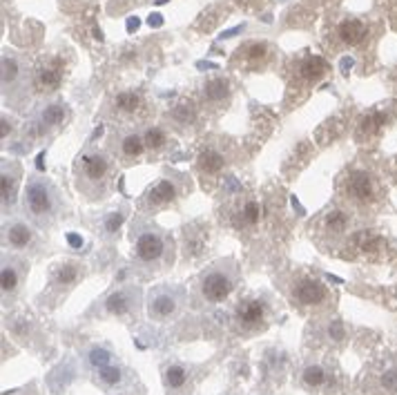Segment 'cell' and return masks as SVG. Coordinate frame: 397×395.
Wrapping results in <instances>:
<instances>
[{"label": "cell", "instance_id": "1", "mask_svg": "<svg viewBox=\"0 0 397 395\" xmlns=\"http://www.w3.org/2000/svg\"><path fill=\"white\" fill-rule=\"evenodd\" d=\"M25 208L34 217H45L54 210V192L47 183L31 181L25 192Z\"/></svg>", "mask_w": 397, "mask_h": 395}, {"label": "cell", "instance_id": "2", "mask_svg": "<svg viewBox=\"0 0 397 395\" xmlns=\"http://www.w3.org/2000/svg\"><path fill=\"white\" fill-rule=\"evenodd\" d=\"M203 295L208 301H223L230 290H233V277L228 273H221V270H212L210 275L203 277Z\"/></svg>", "mask_w": 397, "mask_h": 395}, {"label": "cell", "instance_id": "3", "mask_svg": "<svg viewBox=\"0 0 397 395\" xmlns=\"http://www.w3.org/2000/svg\"><path fill=\"white\" fill-rule=\"evenodd\" d=\"M134 251H137V257L141 259V262H156L163 251H165V244L163 239L156 235V233H143L139 239H137V246H134Z\"/></svg>", "mask_w": 397, "mask_h": 395}, {"label": "cell", "instance_id": "4", "mask_svg": "<svg viewBox=\"0 0 397 395\" xmlns=\"http://www.w3.org/2000/svg\"><path fill=\"white\" fill-rule=\"evenodd\" d=\"M348 194L355 201H371L373 199V179L366 172H353L348 176Z\"/></svg>", "mask_w": 397, "mask_h": 395}, {"label": "cell", "instance_id": "5", "mask_svg": "<svg viewBox=\"0 0 397 395\" xmlns=\"http://www.w3.org/2000/svg\"><path fill=\"white\" fill-rule=\"evenodd\" d=\"M295 297L301 301V304H319V301L326 297V290H323V286L319 282H315V279H304V282H299L297 288H295Z\"/></svg>", "mask_w": 397, "mask_h": 395}, {"label": "cell", "instance_id": "6", "mask_svg": "<svg viewBox=\"0 0 397 395\" xmlns=\"http://www.w3.org/2000/svg\"><path fill=\"white\" fill-rule=\"evenodd\" d=\"M176 310V297L168 290H161L150 299V315L154 319H165Z\"/></svg>", "mask_w": 397, "mask_h": 395}, {"label": "cell", "instance_id": "7", "mask_svg": "<svg viewBox=\"0 0 397 395\" xmlns=\"http://www.w3.org/2000/svg\"><path fill=\"white\" fill-rule=\"evenodd\" d=\"M339 38L346 45H360L364 38H366V25L362 20L348 18L339 25Z\"/></svg>", "mask_w": 397, "mask_h": 395}, {"label": "cell", "instance_id": "8", "mask_svg": "<svg viewBox=\"0 0 397 395\" xmlns=\"http://www.w3.org/2000/svg\"><path fill=\"white\" fill-rule=\"evenodd\" d=\"M60 78H62V67H60L58 60H54L51 65H47L38 72V87L40 90H56Z\"/></svg>", "mask_w": 397, "mask_h": 395}, {"label": "cell", "instance_id": "9", "mask_svg": "<svg viewBox=\"0 0 397 395\" xmlns=\"http://www.w3.org/2000/svg\"><path fill=\"white\" fill-rule=\"evenodd\" d=\"M83 170H85V176L92 181H99L108 174V159L101 157V154H94V157H85V163H83Z\"/></svg>", "mask_w": 397, "mask_h": 395}, {"label": "cell", "instance_id": "10", "mask_svg": "<svg viewBox=\"0 0 397 395\" xmlns=\"http://www.w3.org/2000/svg\"><path fill=\"white\" fill-rule=\"evenodd\" d=\"M299 72L306 81H317L326 74V63H323V58L319 56H308L304 63H301Z\"/></svg>", "mask_w": 397, "mask_h": 395}, {"label": "cell", "instance_id": "11", "mask_svg": "<svg viewBox=\"0 0 397 395\" xmlns=\"http://www.w3.org/2000/svg\"><path fill=\"white\" fill-rule=\"evenodd\" d=\"M264 317V304L261 301H246V304L239 308V321H244L246 326H253Z\"/></svg>", "mask_w": 397, "mask_h": 395}, {"label": "cell", "instance_id": "12", "mask_svg": "<svg viewBox=\"0 0 397 395\" xmlns=\"http://www.w3.org/2000/svg\"><path fill=\"white\" fill-rule=\"evenodd\" d=\"M174 194H176V190H174V185L170 183V181H161L159 185H154V188L150 190V203H154V205H161V203H168V201H172L174 199Z\"/></svg>", "mask_w": 397, "mask_h": 395}, {"label": "cell", "instance_id": "13", "mask_svg": "<svg viewBox=\"0 0 397 395\" xmlns=\"http://www.w3.org/2000/svg\"><path fill=\"white\" fill-rule=\"evenodd\" d=\"M198 168L208 174H214L223 168V157L214 150H205L201 157H198Z\"/></svg>", "mask_w": 397, "mask_h": 395}, {"label": "cell", "instance_id": "14", "mask_svg": "<svg viewBox=\"0 0 397 395\" xmlns=\"http://www.w3.org/2000/svg\"><path fill=\"white\" fill-rule=\"evenodd\" d=\"M31 239H34V233H31L27 226L16 224V226L9 228V244H12L14 248H25Z\"/></svg>", "mask_w": 397, "mask_h": 395}, {"label": "cell", "instance_id": "15", "mask_svg": "<svg viewBox=\"0 0 397 395\" xmlns=\"http://www.w3.org/2000/svg\"><path fill=\"white\" fill-rule=\"evenodd\" d=\"M228 96V81L214 78L210 83H205V99L208 101H223Z\"/></svg>", "mask_w": 397, "mask_h": 395}, {"label": "cell", "instance_id": "16", "mask_svg": "<svg viewBox=\"0 0 397 395\" xmlns=\"http://www.w3.org/2000/svg\"><path fill=\"white\" fill-rule=\"evenodd\" d=\"M143 143L145 141H141L137 134H130V137H125L123 139V143H121V150H123V154L125 157H130V159H134V157H141V152H143Z\"/></svg>", "mask_w": 397, "mask_h": 395}, {"label": "cell", "instance_id": "17", "mask_svg": "<svg viewBox=\"0 0 397 395\" xmlns=\"http://www.w3.org/2000/svg\"><path fill=\"white\" fill-rule=\"evenodd\" d=\"M65 117H67V110L62 106H49L43 112V123H45V126L54 128V126H60V123L65 121Z\"/></svg>", "mask_w": 397, "mask_h": 395}, {"label": "cell", "instance_id": "18", "mask_svg": "<svg viewBox=\"0 0 397 395\" xmlns=\"http://www.w3.org/2000/svg\"><path fill=\"white\" fill-rule=\"evenodd\" d=\"M0 284H3V293H14L18 286V275L14 266H3V273H0Z\"/></svg>", "mask_w": 397, "mask_h": 395}, {"label": "cell", "instance_id": "19", "mask_svg": "<svg viewBox=\"0 0 397 395\" xmlns=\"http://www.w3.org/2000/svg\"><path fill=\"white\" fill-rule=\"evenodd\" d=\"M185 380H187V373L181 367H170L165 371V382H168L170 389H181Z\"/></svg>", "mask_w": 397, "mask_h": 395}, {"label": "cell", "instance_id": "20", "mask_svg": "<svg viewBox=\"0 0 397 395\" xmlns=\"http://www.w3.org/2000/svg\"><path fill=\"white\" fill-rule=\"evenodd\" d=\"M0 183H3V203L5 205L14 203V199H16V176L3 172V181Z\"/></svg>", "mask_w": 397, "mask_h": 395}, {"label": "cell", "instance_id": "21", "mask_svg": "<svg viewBox=\"0 0 397 395\" xmlns=\"http://www.w3.org/2000/svg\"><path fill=\"white\" fill-rule=\"evenodd\" d=\"M139 103H141V99L134 94V92H123V94H119V99H117V108L121 112H134L139 108Z\"/></svg>", "mask_w": 397, "mask_h": 395}, {"label": "cell", "instance_id": "22", "mask_svg": "<svg viewBox=\"0 0 397 395\" xmlns=\"http://www.w3.org/2000/svg\"><path fill=\"white\" fill-rule=\"evenodd\" d=\"M348 219H346V215H344L341 210H330L326 215V226L330 228V230H335V233H341L344 228H346Z\"/></svg>", "mask_w": 397, "mask_h": 395}, {"label": "cell", "instance_id": "23", "mask_svg": "<svg viewBox=\"0 0 397 395\" xmlns=\"http://www.w3.org/2000/svg\"><path fill=\"white\" fill-rule=\"evenodd\" d=\"M108 310H110V313H117V315L125 313V310H128V295H125V293H114L108 299Z\"/></svg>", "mask_w": 397, "mask_h": 395}, {"label": "cell", "instance_id": "24", "mask_svg": "<svg viewBox=\"0 0 397 395\" xmlns=\"http://www.w3.org/2000/svg\"><path fill=\"white\" fill-rule=\"evenodd\" d=\"M323 380H326V373H323L319 367H308L304 371V382L308 387H319V384H323Z\"/></svg>", "mask_w": 397, "mask_h": 395}, {"label": "cell", "instance_id": "25", "mask_svg": "<svg viewBox=\"0 0 397 395\" xmlns=\"http://www.w3.org/2000/svg\"><path fill=\"white\" fill-rule=\"evenodd\" d=\"M384 121H386V117L382 112H375V114H371V117H366L362 121V130L364 132H378L382 126H384Z\"/></svg>", "mask_w": 397, "mask_h": 395}, {"label": "cell", "instance_id": "26", "mask_svg": "<svg viewBox=\"0 0 397 395\" xmlns=\"http://www.w3.org/2000/svg\"><path fill=\"white\" fill-rule=\"evenodd\" d=\"M163 143H165V134L161 132V130H148L145 132V145H148V148H152V150H159V148H163Z\"/></svg>", "mask_w": 397, "mask_h": 395}, {"label": "cell", "instance_id": "27", "mask_svg": "<svg viewBox=\"0 0 397 395\" xmlns=\"http://www.w3.org/2000/svg\"><path fill=\"white\" fill-rule=\"evenodd\" d=\"M90 364L92 367H108L110 364V353L105 351V348H94L92 353H90Z\"/></svg>", "mask_w": 397, "mask_h": 395}, {"label": "cell", "instance_id": "28", "mask_svg": "<svg viewBox=\"0 0 397 395\" xmlns=\"http://www.w3.org/2000/svg\"><path fill=\"white\" fill-rule=\"evenodd\" d=\"M18 74V65H16V60L14 58H3V83L7 85V81L12 83Z\"/></svg>", "mask_w": 397, "mask_h": 395}, {"label": "cell", "instance_id": "29", "mask_svg": "<svg viewBox=\"0 0 397 395\" xmlns=\"http://www.w3.org/2000/svg\"><path fill=\"white\" fill-rule=\"evenodd\" d=\"M123 219H125V215L121 210L119 212H110L108 219H105V233H117L121 228V224H123Z\"/></svg>", "mask_w": 397, "mask_h": 395}, {"label": "cell", "instance_id": "30", "mask_svg": "<svg viewBox=\"0 0 397 395\" xmlns=\"http://www.w3.org/2000/svg\"><path fill=\"white\" fill-rule=\"evenodd\" d=\"M58 282L60 284H71V282H74V279H76V266H60L58 268Z\"/></svg>", "mask_w": 397, "mask_h": 395}, {"label": "cell", "instance_id": "31", "mask_svg": "<svg viewBox=\"0 0 397 395\" xmlns=\"http://www.w3.org/2000/svg\"><path fill=\"white\" fill-rule=\"evenodd\" d=\"M244 221L246 224H257L259 221V205L255 201H248L244 208Z\"/></svg>", "mask_w": 397, "mask_h": 395}, {"label": "cell", "instance_id": "32", "mask_svg": "<svg viewBox=\"0 0 397 395\" xmlns=\"http://www.w3.org/2000/svg\"><path fill=\"white\" fill-rule=\"evenodd\" d=\"M192 117H194V110H192L190 103H187V106H179V108L174 110V119H176V121H181V123L192 121Z\"/></svg>", "mask_w": 397, "mask_h": 395}, {"label": "cell", "instance_id": "33", "mask_svg": "<svg viewBox=\"0 0 397 395\" xmlns=\"http://www.w3.org/2000/svg\"><path fill=\"white\" fill-rule=\"evenodd\" d=\"M246 54H248L250 60L264 58V56H266V45H264V43H253V45H248V47H246Z\"/></svg>", "mask_w": 397, "mask_h": 395}, {"label": "cell", "instance_id": "34", "mask_svg": "<svg viewBox=\"0 0 397 395\" xmlns=\"http://www.w3.org/2000/svg\"><path fill=\"white\" fill-rule=\"evenodd\" d=\"M101 380L105 384H117L121 380V373L119 369H110V367H103L101 369Z\"/></svg>", "mask_w": 397, "mask_h": 395}, {"label": "cell", "instance_id": "35", "mask_svg": "<svg viewBox=\"0 0 397 395\" xmlns=\"http://www.w3.org/2000/svg\"><path fill=\"white\" fill-rule=\"evenodd\" d=\"M384 387L389 389V391H397V369H393V371H389L384 376Z\"/></svg>", "mask_w": 397, "mask_h": 395}, {"label": "cell", "instance_id": "36", "mask_svg": "<svg viewBox=\"0 0 397 395\" xmlns=\"http://www.w3.org/2000/svg\"><path fill=\"white\" fill-rule=\"evenodd\" d=\"M67 242H69V246H74V248H81V246H83V239H81L78 235H74V233L67 235Z\"/></svg>", "mask_w": 397, "mask_h": 395}, {"label": "cell", "instance_id": "37", "mask_svg": "<svg viewBox=\"0 0 397 395\" xmlns=\"http://www.w3.org/2000/svg\"><path fill=\"white\" fill-rule=\"evenodd\" d=\"M43 161H45V152H40V154H38V159H36V168H38V170H43V168H45V163H43Z\"/></svg>", "mask_w": 397, "mask_h": 395}, {"label": "cell", "instance_id": "38", "mask_svg": "<svg viewBox=\"0 0 397 395\" xmlns=\"http://www.w3.org/2000/svg\"><path fill=\"white\" fill-rule=\"evenodd\" d=\"M137 27H139V20H137V18L130 20V23H128V29H130V32H134V29H137Z\"/></svg>", "mask_w": 397, "mask_h": 395}, {"label": "cell", "instance_id": "39", "mask_svg": "<svg viewBox=\"0 0 397 395\" xmlns=\"http://www.w3.org/2000/svg\"><path fill=\"white\" fill-rule=\"evenodd\" d=\"M7 132H12V126H9L7 121H3V139L7 137Z\"/></svg>", "mask_w": 397, "mask_h": 395}, {"label": "cell", "instance_id": "40", "mask_svg": "<svg viewBox=\"0 0 397 395\" xmlns=\"http://www.w3.org/2000/svg\"><path fill=\"white\" fill-rule=\"evenodd\" d=\"M150 25H161V16H150Z\"/></svg>", "mask_w": 397, "mask_h": 395}]
</instances>
